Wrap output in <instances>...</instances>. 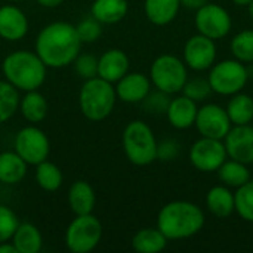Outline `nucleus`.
<instances>
[{"label": "nucleus", "instance_id": "3", "mask_svg": "<svg viewBox=\"0 0 253 253\" xmlns=\"http://www.w3.org/2000/svg\"><path fill=\"white\" fill-rule=\"evenodd\" d=\"M47 67L31 50H15L1 62L4 80L22 92L37 90L46 80Z\"/></svg>", "mask_w": 253, "mask_h": 253}, {"label": "nucleus", "instance_id": "22", "mask_svg": "<svg viewBox=\"0 0 253 253\" xmlns=\"http://www.w3.org/2000/svg\"><path fill=\"white\" fill-rule=\"evenodd\" d=\"M127 0H93L90 16L101 24H117L127 15Z\"/></svg>", "mask_w": 253, "mask_h": 253}, {"label": "nucleus", "instance_id": "5", "mask_svg": "<svg viewBox=\"0 0 253 253\" xmlns=\"http://www.w3.org/2000/svg\"><path fill=\"white\" fill-rule=\"evenodd\" d=\"M123 151L135 166H148L157 160V139L151 127L142 120L126 125L122 136Z\"/></svg>", "mask_w": 253, "mask_h": 253}, {"label": "nucleus", "instance_id": "40", "mask_svg": "<svg viewBox=\"0 0 253 253\" xmlns=\"http://www.w3.org/2000/svg\"><path fill=\"white\" fill-rule=\"evenodd\" d=\"M64 0H37V3L43 7H47V9H53V7H58L62 4Z\"/></svg>", "mask_w": 253, "mask_h": 253}, {"label": "nucleus", "instance_id": "12", "mask_svg": "<svg viewBox=\"0 0 253 253\" xmlns=\"http://www.w3.org/2000/svg\"><path fill=\"white\" fill-rule=\"evenodd\" d=\"M199 133L205 138L224 139L233 123L227 114V110L218 104H206L197 111L196 123Z\"/></svg>", "mask_w": 253, "mask_h": 253}, {"label": "nucleus", "instance_id": "46", "mask_svg": "<svg viewBox=\"0 0 253 253\" xmlns=\"http://www.w3.org/2000/svg\"><path fill=\"white\" fill-rule=\"evenodd\" d=\"M179 1H181V0H179Z\"/></svg>", "mask_w": 253, "mask_h": 253}, {"label": "nucleus", "instance_id": "14", "mask_svg": "<svg viewBox=\"0 0 253 253\" xmlns=\"http://www.w3.org/2000/svg\"><path fill=\"white\" fill-rule=\"evenodd\" d=\"M222 141L230 159L245 165H252L253 127L251 125H233Z\"/></svg>", "mask_w": 253, "mask_h": 253}, {"label": "nucleus", "instance_id": "43", "mask_svg": "<svg viewBox=\"0 0 253 253\" xmlns=\"http://www.w3.org/2000/svg\"><path fill=\"white\" fill-rule=\"evenodd\" d=\"M248 13H249V16H251V19L253 21V0L248 4Z\"/></svg>", "mask_w": 253, "mask_h": 253}, {"label": "nucleus", "instance_id": "27", "mask_svg": "<svg viewBox=\"0 0 253 253\" xmlns=\"http://www.w3.org/2000/svg\"><path fill=\"white\" fill-rule=\"evenodd\" d=\"M216 172H218L221 182L224 185H227L228 188H239L252 179V175H251V170L248 169V165L237 162V160H233V159L225 160Z\"/></svg>", "mask_w": 253, "mask_h": 253}, {"label": "nucleus", "instance_id": "36", "mask_svg": "<svg viewBox=\"0 0 253 253\" xmlns=\"http://www.w3.org/2000/svg\"><path fill=\"white\" fill-rule=\"evenodd\" d=\"M76 31L82 40V43H93L96 42L101 34H102V28H101V22L96 21L93 16L86 18L83 21H80L76 25Z\"/></svg>", "mask_w": 253, "mask_h": 253}, {"label": "nucleus", "instance_id": "20", "mask_svg": "<svg viewBox=\"0 0 253 253\" xmlns=\"http://www.w3.org/2000/svg\"><path fill=\"white\" fill-rule=\"evenodd\" d=\"M181 7L179 0H145L144 12L147 19L159 27L170 24Z\"/></svg>", "mask_w": 253, "mask_h": 253}, {"label": "nucleus", "instance_id": "7", "mask_svg": "<svg viewBox=\"0 0 253 253\" xmlns=\"http://www.w3.org/2000/svg\"><path fill=\"white\" fill-rule=\"evenodd\" d=\"M209 70L208 82L212 92L222 96L242 92L249 80V68L236 58L215 62Z\"/></svg>", "mask_w": 253, "mask_h": 253}, {"label": "nucleus", "instance_id": "24", "mask_svg": "<svg viewBox=\"0 0 253 253\" xmlns=\"http://www.w3.org/2000/svg\"><path fill=\"white\" fill-rule=\"evenodd\" d=\"M10 240L18 253H39L43 248V237L40 230L30 222L19 224Z\"/></svg>", "mask_w": 253, "mask_h": 253}, {"label": "nucleus", "instance_id": "33", "mask_svg": "<svg viewBox=\"0 0 253 253\" xmlns=\"http://www.w3.org/2000/svg\"><path fill=\"white\" fill-rule=\"evenodd\" d=\"M181 92H182V95L188 96L190 99H193V101H196V102H202V101H205L208 96H211L212 87H211L208 79L196 77V79L187 80Z\"/></svg>", "mask_w": 253, "mask_h": 253}, {"label": "nucleus", "instance_id": "1", "mask_svg": "<svg viewBox=\"0 0 253 253\" xmlns=\"http://www.w3.org/2000/svg\"><path fill=\"white\" fill-rule=\"evenodd\" d=\"M76 25L65 21L47 24L36 39V53L47 68H64L73 64L82 50Z\"/></svg>", "mask_w": 253, "mask_h": 253}, {"label": "nucleus", "instance_id": "29", "mask_svg": "<svg viewBox=\"0 0 253 253\" xmlns=\"http://www.w3.org/2000/svg\"><path fill=\"white\" fill-rule=\"evenodd\" d=\"M62 179H64L62 172L55 163L44 160L36 165V181L42 190L56 191L62 185Z\"/></svg>", "mask_w": 253, "mask_h": 253}, {"label": "nucleus", "instance_id": "35", "mask_svg": "<svg viewBox=\"0 0 253 253\" xmlns=\"http://www.w3.org/2000/svg\"><path fill=\"white\" fill-rule=\"evenodd\" d=\"M18 225H19V221L15 212L7 206L0 205V243L9 242L15 230L18 228Z\"/></svg>", "mask_w": 253, "mask_h": 253}, {"label": "nucleus", "instance_id": "4", "mask_svg": "<svg viewBox=\"0 0 253 253\" xmlns=\"http://www.w3.org/2000/svg\"><path fill=\"white\" fill-rule=\"evenodd\" d=\"M116 101L117 95L113 83L98 76L84 80L79 92L80 111L90 122L105 120L113 113Z\"/></svg>", "mask_w": 253, "mask_h": 253}, {"label": "nucleus", "instance_id": "32", "mask_svg": "<svg viewBox=\"0 0 253 253\" xmlns=\"http://www.w3.org/2000/svg\"><path fill=\"white\" fill-rule=\"evenodd\" d=\"M234 212L248 222H253V181L236 188L234 193Z\"/></svg>", "mask_w": 253, "mask_h": 253}, {"label": "nucleus", "instance_id": "13", "mask_svg": "<svg viewBox=\"0 0 253 253\" xmlns=\"http://www.w3.org/2000/svg\"><path fill=\"white\" fill-rule=\"evenodd\" d=\"M184 62L194 71L209 70L216 62L215 40L200 33L190 37L184 44Z\"/></svg>", "mask_w": 253, "mask_h": 253}, {"label": "nucleus", "instance_id": "21", "mask_svg": "<svg viewBox=\"0 0 253 253\" xmlns=\"http://www.w3.org/2000/svg\"><path fill=\"white\" fill-rule=\"evenodd\" d=\"M206 206L216 218H228L234 212V193L227 185H215L206 194Z\"/></svg>", "mask_w": 253, "mask_h": 253}, {"label": "nucleus", "instance_id": "15", "mask_svg": "<svg viewBox=\"0 0 253 253\" xmlns=\"http://www.w3.org/2000/svg\"><path fill=\"white\" fill-rule=\"evenodd\" d=\"M117 99L126 104L142 102L151 92V80L142 73H126L114 86Z\"/></svg>", "mask_w": 253, "mask_h": 253}, {"label": "nucleus", "instance_id": "26", "mask_svg": "<svg viewBox=\"0 0 253 253\" xmlns=\"http://www.w3.org/2000/svg\"><path fill=\"white\" fill-rule=\"evenodd\" d=\"M168 237L156 228H142L135 233L132 239V248L138 253H159L165 251Z\"/></svg>", "mask_w": 253, "mask_h": 253}, {"label": "nucleus", "instance_id": "31", "mask_svg": "<svg viewBox=\"0 0 253 253\" xmlns=\"http://www.w3.org/2000/svg\"><path fill=\"white\" fill-rule=\"evenodd\" d=\"M230 49L236 59L243 64L253 62V30H243L237 33L230 43Z\"/></svg>", "mask_w": 253, "mask_h": 253}, {"label": "nucleus", "instance_id": "10", "mask_svg": "<svg viewBox=\"0 0 253 253\" xmlns=\"http://www.w3.org/2000/svg\"><path fill=\"white\" fill-rule=\"evenodd\" d=\"M194 24L200 34L212 40L227 37L233 27L228 10L216 3H206L205 6L197 9Z\"/></svg>", "mask_w": 253, "mask_h": 253}, {"label": "nucleus", "instance_id": "2", "mask_svg": "<svg viewBox=\"0 0 253 253\" xmlns=\"http://www.w3.org/2000/svg\"><path fill=\"white\" fill-rule=\"evenodd\" d=\"M203 211L187 200H175L165 205L157 215V228L168 240H184L196 236L205 227Z\"/></svg>", "mask_w": 253, "mask_h": 253}, {"label": "nucleus", "instance_id": "23", "mask_svg": "<svg viewBox=\"0 0 253 253\" xmlns=\"http://www.w3.org/2000/svg\"><path fill=\"white\" fill-rule=\"evenodd\" d=\"M27 166L16 151L0 153V182L7 185L21 182L27 175Z\"/></svg>", "mask_w": 253, "mask_h": 253}, {"label": "nucleus", "instance_id": "11", "mask_svg": "<svg viewBox=\"0 0 253 253\" xmlns=\"http://www.w3.org/2000/svg\"><path fill=\"white\" fill-rule=\"evenodd\" d=\"M190 163L200 172H216L228 159L222 139L202 136L196 141L188 153Z\"/></svg>", "mask_w": 253, "mask_h": 253}, {"label": "nucleus", "instance_id": "45", "mask_svg": "<svg viewBox=\"0 0 253 253\" xmlns=\"http://www.w3.org/2000/svg\"><path fill=\"white\" fill-rule=\"evenodd\" d=\"M251 175H252V181H253V169H252V172H251Z\"/></svg>", "mask_w": 253, "mask_h": 253}, {"label": "nucleus", "instance_id": "30", "mask_svg": "<svg viewBox=\"0 0 253 253\" xmlns=\"http://www.w3.org/2000/svg\"><path fill=\"white\" fill-rule=\"evenodd\" d=\"M19 107V93L7 80H0V125L6 123Z\"/></svg>", "mask_w": 253, "mask_h": 253}, {"label": "nucleus", "instance_id": "38", "mask_svg": "<svg viewBox=\"0 0 253 253\" xmlns=\"http://www.w3.org/2000/svg\"><path fill=\"white\" fill-rule=\"evenodd\" d=\"M181 145L175 139H165L157 144V159L163 162H172L179 156Z\"/></svg>", "mask_w": 253, "mask_h": 253}, {"label": "nucleus", "instance_id": "25", "mask_svg": "<svg viewBox=\"0 0 253 253\" xmlns=\"http://www.w3.org/2000/svg\"><path fill=\"white\" fill-rule=\"evenodd\" d=\"M18 110L27 122L36 125L46 119L49 107L46 98L39 90H28L22 98H19Z\"/></svg>", "mask_w": 253, "mask_h": 253}, {"label": "nucleus", "instance_id": "41", "mask_svg": "<svg viewBox=\"0 0 253 253\" xmlns=\"http://www.w3.org/2000/svg\"><path fill=\"white\" fill-rule=\"evenodd\" d=\"M0 253H18V251H16V248L13 246V243L9 240V242L0 243Z\"/></svg>", "mask_w": 253, "mask_h": 253}, {"label": "nucleus", "instance_id": "16", "mask_svg": "<svg viewBox=\"0 0 253 253\" xmlns=\"http://www.w3.org/2000/svg\"><path fill=\"white\" fill-rule=\"evenodd\" d=\"M28 33L27 15L15 4L0 6V37L7 42H18Z\"/></svg>", "mask_w": 253, "mask_h": 253}, {"label": "nucleus", "instance_id": "8", "mask_svg": "<svg viewBox=\"0 0 253 253\" xmlns=\"http://www.w3.org/2000/svg\"><path fill=\"white\" fill-rule=\"evenodd\" d=\"M101 221L92 215H76L65 230V246L73 253L92 252L101 242Z\"/></svg>", "mask_w": 253, "mask_h": 253}, {"label": "nucleus", "instance_id": "44", "mask_svg": "<svg viewBox=\"0 0 253 253\" xmlns=\"http://www.w3.org/2000/svg\"><path fill=\"white\" fill-rule=\"evenodd\" d=\"M7 1H10V3H16V1H22V0H7Z\"/></svg>", "mask_w": 253, "mask_h": 253}, {"label": "nucleus", "instance_id": "19", "mask_svg": "<svg viewBox=\"0 0 253 253\" xmlns=\"http://www.w3.org/2000/svg\"><path fill=\"white\" fill-rule=\"evenodd\" d=\"M96 203L93 187L86 181H76L68 190V206L74 215L92 213Z\"/></svg>", "mask_w": 253, "mask_h": 253}, {"label": "nucleus", "instance_id": "37", "mask_svg": "<svg viewBox=\"0 0 253 253\" xmlns=\"http://www.w3.org/2000/svg\"><path fill=\"white\" fill-rule=\"evenodd\" d=\"M144 102V107L148 113L151 114H166V110L169 107V93H165L162 90L157 89V92H150L145 99L142 101Z\"/></svg>", "mask_w": 253, "mask_h": 253}, {"label": "nucleus", "instance_id": "28", "mask_svg": "<svg viewBox=\"0 0 253 253\" xmlns=\"http://www.w3.org/2000/svg\"><path fill=\"white\" fill-rule=\"evenodd\" d=\"M225 110L233 125H251L253 120V98L243 92L234 93Z\"/></svg>", "mask_w": 253, "mask_h": 253}, {"label": "nucleus", "instance_id": "42", "mask_svg": "<svg viewBox=\"0 0 253 253\" xmlns=\"http://www.w3.org/2000/svg\"><path fill=\"white\" fill-rule=\"evenodd\" d=\"M233 3H236V4H239V6H248L252 0H231Z\"/></svg>", "mask_w": 253, "mask_h": 253}, {"label": "nucleus", "instance_id": "9", "mask_svg": "<svg viewBox=\"0 0 253 253\" xmlns=\"http://www.w3.org/2000/svg\"><path fill=\"white\" fill-rule=\"evenodd\" d=\"M15 151L24 159L27 165H39L47 160L50 153V142L47 135L37 126H25L15 136Z\"/></svg>", "mask_w": 253, "mask_h": 253}, {"label": "nucleus", "instance_id": "17", "mask_svg": "<svg viewBox=\"0 0 253 253\" xmlns=\"http://www.w3.org/2000/svg\"><path fill=\"white\" fill-rule=\"evenodd\" d=\"M129 56L122 49H108L98 58V77L117 83L126 73H129Z\"/></svg>", "mask_w": 253, "mask_h": 253}, {"label": "nucleus", "instance_id": "6", "mask_svg": "<svg viewBox=\"0 0 253 253\" xmlns=\"http://www.w3.org/2000/svg\"><path fill=\"white\" fill-rule=\"evenodd\" d=\"M151 84L169 95L179 93L188 80L185 62L175 55H160L157 56L150 68Z\"/></svg>", "mask_w": 253, "mask_h": 253}, {"label": "nucleus", "instance_id": "34", "mask_svg": "<svg viewBox=\"0 0 253 253\" xmlns=\"http://www.w3.org/2000/svg\"><path fill=\"white\" fill-rule=\"evenodd\" d=\"M73 64L76 74L83 80H89L98 76V58L90 53H79Z\"/></svg>", "mask_w": 253, "mask_h": 253}, {"label": "nucleus", "instance_id": "18", "mask_svg": "<svg viewBox=\"0 0 253 253\" xmlns=\"http://www.w3.org/2000/svg\"><path fill=\"white\" fill-rule=\"evenodd\" d=\"M197 111H199L197 102L185 95H181L170 99L169 107L166 110V117L175 129L185 130L194 126Z\"/></svg>", "mask_w": 253, "mask_h": 253}, {"label": "nucleus", "instance_id": "39", "mask_svg": "<svg viewBox=\"0 0 253 253\" xmlns=\"http://www.w3.org/2000/svg\"><path fill=\"white\" fill-rule=\"evenodd\" d=\"M206 3H209V0H181V6H185V7L194 9V10L200 9Z\"/></svg>", "mask_w": 253, "mask_h": 253}]
</instances>
